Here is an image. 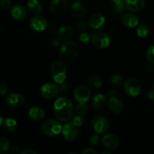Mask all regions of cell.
Returning a JSON list of instances; mask_svg holds the SVG:
<instances>
[{"label": "cell", "instance_id": "cell-5", "mask_svg": "<svg viewBox=\"0 0 154 154\" xmlns=\"http://www.w3.org/2000/svg\"><path fill=\"white\" fill-rule=\"evenodd\" d=\"M91 42L93 45L99 49L107 48L111 43L108 35L102 31H96L93 32L91 35Z\"/></svg>", "mask_w": 154, "mask_h": 154}, {"label": "cell", "instance_id": "cell-4", "mask_svg": "<svg viewBox=\"0 0 154 154\" xmlns=\"http://www.w3.org/2000/svg\"><path fill=\"white\" fill-rule=\"evenodd\" d=\"M63 126L60 120L50 119L45 121L42 126V131L46 136L54 137L62 132Z\"/></svg>", "mask_w": 154, "mask_h": 154}, {"label": "cell", "instance_id": "cell-34", "mask_svg": "<svg viewBox=\"0 0 154 154\" xmlns=\"http://www.w3.org/2000/svg\"><path fill=\"white\" fill-rule=\"evenodd\" d=\"M89 26V23L87 22L84 20H81L77 23L76 27H77V29L80 32H84L87 30V29L88 28Z\"/></svg>", "mask_w": 154, "mask_h": 154}, {"label": "cell", "instance_id": "cell-26", "mask_svg": "<svg viewBox=\"0 0 154 154\" xmlns=\"http://www.w3.org/2000/svg\"><path fill=\"white\" fill-rule=\"evenodd\" d=\"M111 1L114 13H115L116 14H119L124 12L125 8H126L125 1L123 0H111Z\"/></svg>", "mask_w": 154, "mask_h": 154}, {"label": "cell", "instance_id": "cell-38", "mask_svg": "<svg viewBox=\"0 0 154 154\" xmlns=\"http://www.w3.org/2000/svg\"><path fill=\"white\" fill-rule=\"evenodd\" d=\"M58 87H59V90H60V91L64 93V92L68 91V90H69V85L67 82L64 81V82L61 83V84H59Z\"/></svg>", "mask_w": 154, "mask_h": 154}, {"label": "cell", "instance_id": "cell-46", "mask_svg": "<svg viewBox=\"0 0 154 154\" xmlns=\"http://www.w3.org/2000/svg\"><path fill=\"white\" fill-rule=\"evenodd\" d=\"M153 89H154V85H153Z\"/></svg>", "mask_w": 154, "mask_h": 154}, {"label": "cell", "instance_id": "cell-43", "mask_svg": "<svg viewBox=\"0 0 154 154\" xmlns=\"http://www.w3.org/2000/svg\"><path fill=\"white\" fill-rule=\"evenodd\" d=\"M147 97L150 99V100L154 101V89H151L147 93Z\"/></svg>", "mask_w": 154, "mask_h": 154}, {"label": "cell", "instance_id": "cell-12", "mask_svg": "<svg viewBox=\"0 0 154 154\" xmlns=\"http://www.w3.org/2000/svg\"><path fill=\"white\" fill-rule=\"evenodd\" d=\"M70 11L75 19H82L86 14L85 5L80 0L73 2L70 6Z\"/></svg>", "mask_w": 154, "mask_h": 154}, {"label": "cell", "instance_id": "cell-19", "mask_svg": "<svg viewBox=\"0 0 154 154\" xmlns=\"http://www.w3.org/2000/svg\"><path fill=\"white\" fill-rule=\"evenodd\" d=\"M122 23L128 28H135L138 26L139 20L138 17L132 13H126L122 17Z\"/></svg>", "mask_w": 154, "mask_h": 154}, {"label": "cell", "instance_id": "cell-36", "mask_svg": "<svg viewBox=\"0 0 154 154\" xmlns=\"http://www.w3.org/2000/svg\"><path fill=\"white\" fill-rule=\"evenodd\" d=\"M100 141V138L99 136V134H96V135H93L90 137V143L93 146L97 145L98 144Z\"/></svg>", "mask_w": 154, "mask_h": 154}, {"label": "cell", "instance_id": "cell-25", "mask_svg": "<svg viewBox=\"0 0 154 154\" xmlns=\"http://www.w3.org/2000/svg\"><path fill=\"white\" fill-rule=\"evenodd\" d=\"M27 6L30 11L34 14H39L42 11V5L38 0H29L27 2Z\"/></svg>", "mask_w": 154, "mask_h": 154}, {"label": "cell", "instance_id": "cell-40", "mask_svg": "<svg viewBox=\"0 0 154 154\" xmlns=\"http://www.w3.org/2000/svg\"><path fill=\"white\" fill-rule=\"evenodd\" d=\"M108 96L109 97V99H111V98H117V91H116L115 90H114V89H111V90H108Z\"/></svg>", "mask_w": 154, "mask_h": 154}, {"label": "cell", "instance_id": "cell-1", "mask_svg": "<svg viewBox=\"0 0 154 154\" xmlns=\"http://www.w3.org/2000/svg\"><path fill=\"white\" fill-rule=\"evenodd\" d=\"M54 111L57 120L66 123L72 119L73 114V105L69 98L60 97L55 101Z\"/></svg>", "mask_w": 154, "mask_h": 154}, {"label": "cell", "instance_id": "cell-9", "mask_svg": "<svg viewBox=\"0 0 154 154\" xmlns=\"http://www.w3.org/2000/svg\"><path fill=\"white\" fill-rule=\"evenodd\" d=\"M58 86L54 83H47L41 87L40 94L42 98L45 99H52L58 95Z\"/></svg>", "mask_w": 154, "mask_h": 154}, {"label": "cell", "instance_id": "cell-16", "mask_svg": "<svg viewBox=\"0 0 154 154\" xmlns=\"http://www.w3.org/2000/svg\"><path fill=\"white\" fill-rule=\"evenodd\" d=\"M105 22V18L103 14L100 13H95L90 17L88 21L89 26L93 29H99L103 26Z\"/></svg>", "mask_w": 154, "mask_h": 154}, {"label": "cell", "instance_id": "cell-28", "mask_svg": "<svg viewBox=\"0 0 154 154\" xmlns=\"http://www.w3.org/2000/svg\"><path fill=\"white\" fill-rule=\"evenodd\" d=\"M137 35L139 38H146L149 34V27L147 26V24L145 23H141L138 25L136 29Z\"/></svg>", "mask_w": 154, "mask_h": 154}, {"label": "cell", "instance_id": "cell-39", "mask_svg": "<svg viewBox=\"0 0 154 154\" xmlns=\"http://www.w3.org/2000/svg\"><path fill=\"white\" fill-rule=\"evenodd\" d=\"M11 5V0H0V6L3 9H8Z\"/></svg>", "mask_w": 154, "mask_h": 154}, {"label": "cell", "instance_id": "cell-14", "mask_svg": "<svg viewBox=\"0 0 154 154\" xmlns=\"http://www.w3.org/2000/svg\"><path fill=\"white\" fill-rule=\"evenodd\" d=\"M74 30L73 28L70 25H63L58 29L57 33V39H59L61 42H66L69 41L73 35Z\"/></svg>", "mask_w": 154, "mask_h": 154}, {"label": "cell", "instance_id": "cell-33", "mask_svg": "<svg viewBox=\"0 0 154 154\" xmlns=\"http://www.w3.org/2000/svg\"><path fill=\"white\" fill-rule=\"evenodd\" d=\"M79 40L81 41L82 43L87 44L91 40V35L88 32H82L79 35Z\"/></svg>", "mask_w": 154, "mask_h": 154}, {"label": "cell", "instance_id": "cell-10", "mask_svg": "<svg viewBox=\"0 0 154 154\" xmlns=\"http://www.w3.org/2000/svg\"><path fill=\"white\" fill-rule=\"evenodd\" d=\"M78 127H77L75 125L71 123H66L63 126L62 129V134L63 136L66 141H73L77 138L78 135Z\"/></svg>", "mask_w": 154, "mask_h": 154}, {"label": "cell", "instance_id": "cell-41", "mask_svg": "<svg viewBox=\"0 0 154 154\" xmlns=\"http://www.w3.org/2000/svg\"><path fill=\"white\" fill-rule=\"evenodd\" d=\"M81 153L83 154H96V150H94L92 148H89V147H86V148H84V150L81 151Z\"/></svg>", "mask_w": 154, "mask_h": 154}, {"label": "cell", "instance_id": "cell-20", "mask_svg": "<svg viewBox=\"0 0 154 154\" xmlns=\"http://www.w3.org/2000/svg\"><path fill=\"white\" fill-rule=\"evenodd\" d=\"M28 115L29 117V118H31L32 120H34V121L39 122L43 120L45 118V111L42 109L40 107L34 106L32 107L28 111Z\"/></svg>", "mask_w": 154, "mask_h": 154}, {"label": "cell", "instance_id": "cell-32", "mask_svg": "<svg viewBox=\"0 0 154 154\" xmlns=\"http://www.w3.org/2000/svg\"><path fill=\"white\" fill-rule=\"evenodd\" d=\"M75 111L77 114H81V115H84L88 111V107L87 106L86 104H78L75 108Z\"/></svg>", "mask_w": 154, "mask_h": 154}, {"label": "cell", "instance_id": "cell-15", "mask_svg": "<svg viewBox=\"0 0 154 154\" xmlns=\"http://www.w3.org/2000/svg\"><path fill=\"white\" fill-rule=\"evenodd\" d=\"M24 97L18 93H11L6 96V103L13 108H18L24 104Z\"/></svg>", "mask_w": 154, "mask_h": 154}, {"label": "cell", "instance_id": "cell-23", "mask_svg": "<svg viewBox=\"0 0 154 154\" xmlns=\"http://www.w3.org/2000/svg\"><path fill=\"white\" fill-rule=\"evenodd\" d=\"M107 97L103 94L96 95L92 100V105L95 109H102L106 105Z\"/></svg>", "mask_w": 154, "mask_h": 154}, {"label": "cell", "instance_id": "cell-21", "mask_svg": "<svg viewBox=\"0 0 154 154\" xmlns=\"http://www.w3.org/2000/svg\"><path fill=\"white\" fill-rule=\"evenodd\" d=\"M126 7L129 11L133 12H138L142 10L145 5L144 0H125Z\"/></svg>", "mask_w": 154, "mask_h": 154}, {"label": "cell", "instance_id": "cell-7", "mask_svg": "<svg viewBox=\"0 0 154 154\" xmlns=\"http://www.w3.org/2000/svg\"><path fill=\"white\" fill-rule=\"evenodd\" d=\"M74 99L80 104H86L90 99L91 91L87 86L81 85L76 87L74 91Z\"/></svg>", "mask_w": 154, "mask_h": 154}, {"label": "cell", "instance_id": "cell-22", "mask_svg": "<svg viewBox=\"0 0 154 154\" xmlns=\"http://www.w3.org/2000/svg\"><path fill=\"white\" fill-rule=\"evenodd\" d=\"M108 108L111 112L114 114H120L123 111V104L120 99L117 98H111L108 101Z\"/></svg>", "mask_w": 154, "mask_h": 154}, {"label": "cell", "instance_id": "cell-37", "mask_svg": "<svg viewBox=\"0 0 154 154\" xmlns=\"http://www.w3.org/2000/svg\"><path fill=\"white\" fill-rule=\"evenodd\" d=\"M8 91V87L5 83H1L0 84V95L1 96H5L7 94Z\"/></svg>", "mask_w": 154, "mask_h": 154}, {"label": "cell", "instance_id": "cell-42", "mask_svg": "<svg viewBox=\"0 0 154 154\" xmlns=\"http://www.w3.org/2000/svg\"><path fill=\"white\" fill-rule=\"evenodd\" d=\"M20 153L21 154H28V153L36 154L37 153V152H36L35 150H32V149H26V150H22V151H20Z\"/></svg>", "mask_w": 154, "mask_h": 154}, {"label": "cell", "instance_id": "cell-35", "mask_svg": "<svg viewBox=\"0 0 154 154\" xmlns=\"http://www.w3.org/2000/svg\"><path fill=\"white\" fill-rule=\"evenodd\" d=\"M147 59L150 63H154V45H152L147 49Z\"/></svg>", "mask_w": 154, "mask_h": 154}, {"label": "cell", "instance_id": "cell-2", "mask_svg": "<svg viewBox=\"0 0 154 154\" xmlns=\"http://www.w3.org/2000/svg\"><path fill=\"white\" fill-rule=\"evenodd\" d=\"M78 45L72 41H66L60 47V57L65 63L70 64L76 60L78 55Z\"/></svg>", "mask_w": 154, "mask_h": 154}, {"label": "cell", "instance_id": "cell-18", "mask_svg": "<svg viewBox=\"0 0 154 154\" xmlns=\"http://www.w3.org/2000/svg\"><path fill=\"white\" fill-rule=\"evenodd\" d=\"M11 16L16 20H22L26 17V10L21 5H14L10 11Z\"/></svg>", "mask_w": 154, "mask_h": 154}, {"label": "cell", "instance_id": "cell-8", "mask_svg": "<svg viewBox=\"0 0 154 154\" xmlns=\"http://www.w3.org/2000/svg\"><path fill=\"white\" fill-rule=\"evenodd\" d=\"M93 130L96 134H104L109 129V122L103 116H96L92 120Z\"/></svg>", "mask_w": 154, "mask_h": 154}, {"label": "cell", "instance_id": "cell-11", "mask_svg": "<svg viewBox=\"0 0 154 154\" xmlns=\"http://www.w3.org/2000/svg\"><path fill=\"white\" fill-rule=\"evenodd\" d=\"M69 7L68 0H51L49 4V10L53 14H61Z\"/></svg>", "mask_w": 154, "mask_h": 154}, {"label": "cell", "instance_id": "cell-27", "mask_svg": "<svg viewBox=\"0 0 154 154\" xmlns=\"http://www.w3.org/2000/svg\"><path fill=\"white\" fill-rule=\"evenodd\" d=\"M89 85L91 88L99 89L102 86V79L99 75H92L88 79Z\"/></svg>", "mask_w": 154, "mask_h": 154}, {"label": "cell", "instance_id": "cell-17", "mask_svg": "<svg viewBox=\"0 0 154 154\" xmlns=\"http://www.w3.org/2000/svg\"><path fill=\"white\" fill-rule=\"evenodd\" d=\"M102 143L107 148L116 149L120 145V140L114 134L108 133L102 137Z\"/></svg>", "mask_w": 154, "mask_h": 154}, {"label": "cell", "instance_id": "cell-45", "mask_svg": "<svg viewBox=\"0 0 154 154\" xmlns=\"http://www.w3.org/2000/svg\"><path fill=\"white\" fill-rule=\"evenodd\" d=\"M108 153V154H110L111 153H110V152H108V151H105V152H103V153Z\"/></svg>", "mask_w": 154, "mask_h": 154}, {"label": "cell", "instance_id": "cell-24", "mask_svg": "<svg viewBox=\"0 0 154 154\" xmlns=\"http://www.w3.org/2000/svg\"><path fill=\"white\" fill-rule=\"evenodd\" d=\"M2 126L6 132H14L17 128V123L16 120L11 117H7V118L3 120Z\"/></svg>", "mask_w": 154, "mask_h": 154}, {"label": "cell", "instance_id": "cell-6", "mask_svg": "<svg viewBox=\"0 0 154 154\" xmlns=\"http://www.w3.org/2000/svg\"><path fill=\"white\" fill-rule=\"evenodd\" d=\"M123 86L126 93L131 97H136L141 93V84L138 80L134 78H128Z\"/></svg>", "mask_w": 154, "mask_h": 154}, {"label": "cell", "instance_id": "cell-31", "mask_svg": "<svg viewBox=\"0 0 154 154\" xmlns=\"http://www.w3.org/2000/svg\"><path fill=\"white\" fill-rule=\"evenodd\" d=\"M72 123L74 125H75L77 127H80V126H81L84 123V117L81 114H77L76 115H75L72 118Z\"/></svg>", "mask_w": 154, "mask_h": 154}, {"label": "cell", "instance_id": "cell-3", "mask_svg": "<svg viewBox=\"0 0 154 154\" xmlns=\"http://www.w3.org/2000/svg\"><path fill=\"white\" fill-rule=\"evenodd\" d=\"M51 78L57 84H61L66 81V67L62 62L56 61L52 64L51 68Z\"/></svg>", "mask_w": 154, "mask_h": 154}, {"label": "cell", "instance_id": "cell-29", "mask_svg": "<svg viewBox=\"0 0 154 154\" xmlns=\"http://www.w3.org/2000/svg\"><path fill=\"white\" fill-rule=\"evenodd\" d=\"M10 148V143L6 138L0 137V153H6Z\"/></svg>", "mask_w": 154, "mask_h": 154}, {"label": "cell", "instance_id": "cell-13", "mask_svg": "<svg viewBox=\"0 0 154 154\" xmlns=\"http://www.w3.org/2000/svg\"><path fill=\"white\" fill-rule=\"evenodd\" d=\"M30 27L35 32H42L48 26V21L44 17L36 15L31 18L29 22Z\"/></svg>", "mask_w": 154, "mask_h": 154}, {"label": "cell", "instance_id": "cell-30", "mask_svg": "<svg viewBox=\"0 0 154 154\" xmlns=\"http://www.w3.org/2000/svg\"><path fill=\"white\" fill-rule=\"evenodd\" d=\"M111 84H114L115 86H121L124 84V78L121 75L119 74H116L111 76Z\"/></svg>", "mask_w": 154, "mask_h": 154}, {"label": "cell", "instance_id": "cell-44", "mask_svg": "<svg viewBox=\"0 0 154 154\" xmlns=\"http://www.w3.org/2000/svg\"><path fill=\"white\" fill-rule=\"evenodd\" d=\"M2 123H3V119H2V117L0 116V126H2Z\"/></svg>", "mask_w": 154, "mask_h": 154}]
</instances>
